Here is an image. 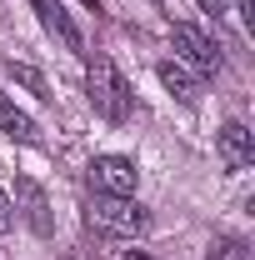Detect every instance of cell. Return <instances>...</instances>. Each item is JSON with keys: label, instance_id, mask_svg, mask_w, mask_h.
<instances>
[{"label": "cell", "instance_id": "13", "mask_svg": "<svg viewBox=\"0 0 255 260\" xmlns=\"http://www.w3.org/2000/svg\"><path fill=\"white\" fill-rule=\"evenodd\" d=\"M65 260H95V255H85V250H70V255H65Z\"/></svg>", "mask_w": 255, "mask_h": 260}, {"label": "cell", "instance_id": "12", "mask_svg": "<svg viewBox=\"0 0 255 260\" xmlns=\"http://www.w3.org/2000/svg\"><path fill=\"white\" fill-rule=\"evenodd\" d=\"M195 5H200V10H205V15H215V20H220L225 10H230V0H195Z\"/></svg>", "mask_w": 255, "mask_h": 260}, {"label": "cell", "instance_id": "10", "mask_svg": "<svg viewBox=\"0 0 255 260\" xmlns=\"http://www.w3.org/2000/svg\"><path fill=\"white\" fill-rule=\"evenodd\" d=\"M205 260H255V255H250V245H245V240H230V235H225V240L210 245V255H205Z\"/></svg>", "mask_w": 255, "mask_h": 260}, {"label": "cell", "instance_id": "6", "mask_svg": "<svg viewBox=\"0 0 255 260\" xmlns=\"http://www.w3.org/2000/svg\"><path fill=\"white\" fill-rule=\"evenodd\" d=\"M15 210L25 215V225H30L40 240L55 230V220H50V200H45V190L35 185L30 175H20V180H15Z\"/></svg>", "mask_w": 255, "mask_h": 260}, {"label": "cell", "instance_id": "7", "mask_svg": "<svg viewBox=\"0 0 255 260\" xmlns=\"http://www.w3.org/2000/svg\"><path fill=\"white\" fill-rule=\"evenodd\" d=\"M215 150H220L225 170H245V165L255 160V135L240 120H225L220 130H215Z\"/></svg>", "mask_w": 255, "mask_h": 260}, {"label": "cell", "instance_id": "15", "mask_svg": "<svg viewBox=\"0 0 255 260\" xmlns=\"http://www.w3.org/2000/svg\"><path fill=\"white\" fill-rule=\"evenodd\" d=\"M130 260H145V255H130Z\"/></svg>", "mask_w": 255, "mask_h": 260}, {"label": "cell", "instance_id": "9", "mask_svg": "<svg viewBox=\"0 0 255 260\" xmlns=\"http://www.w3.org/2000/svg\"><path fill=\"white\" fill-rule=\"evenodd\" d=\"M0 130H5L10 140H20V145H35V120L5 95V90H0Z\"/></svg>", "mask_w": 255, "mask_h": 260}, {"label": "cell", "instance_id": "1", "mask_svg": "<svg viewBox=\"0 0 255 260\" xmlns=\"http://www.w3.org/2000/svg\"><path fill=\"white\" fill-rule=\"evenodd\" d=\"M85 225L105 240H135V235L150 230V210L130 195H95L90 210H85Z\"/></svg>", "mask_w": 255, "mask_h": 260}, {"label": "cell", "instance_id": "4", "mask_svg": "<svg viewBox=\"0 0 255 260\" xmlns=\"http://www.w3.org/2000/svg\"><path fill=\"white\" fill-rule=\"evenodd\" d=\"M90 185H95V195H135L140 170H135L130 155H95L90 160Z\"/></svg>", "mask_w": 255, "mask_h": 260}, {"label": "cell", "instance_id": "8", "mask_svg": "<svg viewBox=\"0 0 255 260\" xmlns=\"http://www.w3.org/2000/svg\"><path fill=\"white\" fill-rule=\"evenodd\" d=\"M155 75H160V85H165L170 95L180 100V105H195L200 85H195V75H190V70H185L180 60H160V65H155Z\"/></svg>", "mask_w": 255, "mask_h": 260}, {"label": "cell", "instance_id": "14", "mask_svg": "<svg viewBox=\"0 0 255 260\" xmlns=\"http://www.w3.org/2000/svg\"><path fill=\"white\" fill-rule=\"evenodd\" d=\"M85 5H90V10H100V0H85Z\"/></svg>", "mask_w": 255, "mask_h": 260}, {"label": "cell", "instance_id": "11", "mask_svg": "<svg viewBox=\"0 0 255 260\" xmlns=\"http://www.w3.org/2000/svg\"><path fill=\"white\" fill-rule=\"evenodd\" d=\"M10 225H15V205H10V195L0 190V235H5Z\"/></svg>", "mask_w": 255, "mask_h": 260}, {"label": "cell", "instance_id": "2", "mask_svg": "<svg viewBox=\"0 0 255 260\" xmlns=\"http://www.w3.org/2000/svg\"><path fill=\"white\" fill-rule=\"evenodd\" d=\"M85 95H90L100 120H110V125L130 120V85L110 60H90V70H85Z\"/></svg>", "mask_w": 255, "mask_h": 260}, {"label": "cell", "instance_id": "3", "mask_svg": "<svg viewBox=\"0 0 255 260\" xmlns=\"http://www.w3.org/2000/svg\"><path fill=\"white\" fill-rule=\"evenodd\" d=\"M170 35H175L180 65H190V70H200V75H215V70H220V50H215V40L200 30V25L175 20V25H170Z\"/></svg>", "mask_w": 255, "mask_h": 260}, {"label": "cell", "instance_id": "5", "mask_svg": "<svg viewBox=\"0 0 255 260\" xmlns=\"http://www.w3.org/2000/svg\"><path fill=\"white\" fill-rule=\"evenodd\" d=\"M30 10L40 15V25L55 35V40H60L70 55H85V35H80V25L70 20V10H65L60 0H30Z\"/></svg>", "mask_w": 255, "mask_h": 260}]
</instances>
